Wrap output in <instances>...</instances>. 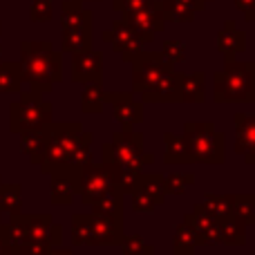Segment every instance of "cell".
I'll return each mask as SVG.
<instances>
[{"mask_svg":"<svg viewBox=\"0 0 255 255\" xmlns=\"http://www.w3.org/2000/svg\"><path fill=\"white\" fill-rule=\"evenodd\" d=\"M18 63L25 88L31 92L47 94L63 81V54L49 40H22Z\"/></svg>","mask_w":255,"mask_h":255,"instance_id":"6da1fadb","label":"cell"},{"mask_svg":"<svg viewBox=\"0 0 255 255\" xmlns=\"http://www.w3.org/2000/svg\"><path fill=\"white\" fill-rule=\"evenodd\" d=\"M54 106L38 92H22L18 101L11 103L9 110V128L13 134H22L29 130H47L54 124Z\"/></svg>","mask_w":255,"mask_h":255,"instance_id":"7a4b0ae2","label":"cell"},{"mask_svg":"<svg viewBox=\"0 0 255 255\" xmlns=\"http://www.w3.org/2000/svg\"><path fill=\"white\" fill-rule=\"evenodd\" d=\"M81 134H83V126L79 121H63V124L49 126V141H47V152L43 157L40 170L45 175H54V172H63L70 166L72 152H74L76 143H79Z\"/></svg>","mask_w":255,"mask_h":255,"instance_id":"3957f363","label":"cell"},{"mask_svg":"<svg viewBox=\"0 0 255 255\" xmlns=\"http://www.w3.org/2000/svg\"><path fill=\"white\" fill-rule=\"evenodd\" d=\"M103 163L106 166H124L139 170L152 161V154H143V134L132 130H121L112 134L110 143H103Z\"/></svg>","mask_w":255,"mask_h":255,"instance_id":"277c9868","label":"cell"},{"mask_svg":"<svg viewBox=\"0 0 255 255\" xmlns=\"http://www.w3.org/2000/svg\"><path fill=\"white\" fill-rule=\"evenodd\" d=\"M170 63L161 56V54H150V52H141L139 56L132 61V90L141 97L150 92L163 76L170 70Z\"/></svg>","mask_w":255,"mask_h":255,"instance_id":"5b68a950","label":"cell"},{"mask_svg":"<svg viewBox=\"0 0 255 255\" xmlns=\"http://www.w3.org/2000/svg\"><path fill=\"white\" fill-rule=\"evenodd\" d=\"M76 190L81 195V202L92 206L97 199H101L103 195H108L112 190V177L110 168L106 163H94L90 161L88 166H83L76 175Z\"/></svg>","mask_w":255,"mask_h":255,"instance_id":"8992f818","label":"cell"},{"mask_svg":"<svg viewBox=\"0 0 255 255\" xmlns=\"http://www.w3.org/2000/svg\"><path fill=\"white\" fill-rule=\"evenodd\" d=\"M101 38L106 40V43H110L112 49H115L124 61L132 63L141 52H143V49H141L143 47V40L139 38V34H136L126 20H115L110 29L103 31Z\"/></svg>","mask_w":255,"mask_h":255,"instance_id":"52a82bcc","label":"cell"},{"mask_svg":"<svg viewBox=\"0 0 255 255\" xmlns=\"http://www.w3.org/2000/svg\"><path fill=\"white\" fill-rule=\"evenodd\" d=\"M108 106L124 130H132V126L143 119V103L136 101L132 92H108Z\"/></svg>","mask_w":255,"mask_h":255,"instance_id":"ba28073f","label":"cell"},{"mask_svg":"<svg viewBox=\"0 0 255 255\" xmlns=\"http://www.w3.org/2000/svg\"><path fill=\"white\" fill-rule=\"evenodd\" d=\"M27 226V238L34 242H43L47 247H61L63 226L54 222L52 215H22Z\"/></svg>","mask_w":255,"mask_h":255,"instance_id":"9c48e42d","label":"cell"},{"mask_svg":"<svg viewBox=\"0 0 255 255\" xmlns=\"http://www.w3.org/2000/svg\"><path fill=\"white\" fill-rule=\"evenodd\" d=\"M124 20L139 34V38L143 40V43H148V40H152V36L157 34V31H161L166 18H163L159 2H152L150 7L141 9V11L128 13V16H124Z\"/></svg>","mask_w":255,"mask_h":255,"instance_id":"30bf717a","label":"cell"},{"mask_svg":"<svg viewBox=\"0 0 255 255\" xmlns=\"http://www.w3.org/2000/svg\"><path fill=\"white\" fill-rule=\"evenodd\" d=\"M103 76V56L101 52H83L72 56V81L74 83H83V85H92V83H101Z\"/></svg>","mask_w":255,"mask_h":255,"instance_id":"8fae6325","label":"cell"},{"mask_svg":"<svg viewBox=\"0 0 255 255\" xmlns=\"http://www.w3.org/2000/svg\"><path fill=\"white\" fill-rule=\"evenodd\" d=\"M58 25H61V31H74V29H83V27H92V11L83 7L81 0H63Z\"/></svg>","mask_w":255,"mask_h":255,"instance_id":"7c38bea8","label":"cell"},{"mask_svg":"<svg viewBox=\"0 0 255 255\" xmlns=\"http://www.w3.org/2000/svg\"><path fill=\"white\" fill-rule=\"evenodd\" d=\"M121 240H124L121 220L92 215V242L90 244H94V247H101V244H121Z\"/></svg>","mask_w":255,"mask_h":255,"instance_id":"4fadbf2b","label":"cell"},{"mask_svg":"<svg viewBox=\"0 0 255 255\" xmlns=\"http://www.w3.org/2000/svg\"><path fill=\"white\" fill-rule=\"evenodd\" d=\"M20 136V150L22 154H27L34 166H40L43 163V157L47 152V141H49V128L47 130H29L22 132Z\"/></svg>","mask_w":255,"mask_h":255,"instance_id":"5bb4252c","label":"cell"},{"mask_svg":"<svg viewBox=\"0 0 255 255\" xmlns=\"http://www.w3.org/2000/svg\"><path fill=\"white\" fill-rule=\"evenodd\" d=\"M76 175L79 172H70V170H63V172H54L52 175V184H49V195H52V202L54 204H72L74 195L79 193L76 190Z\"/></svg>","mask_w":255,"mask_h":255,"instance_id":"9a60e30c","label":"cell"},{"mask_svg":"<svg viewBox=\"0 0 255 255\" xmlns=\"http://www.w3.org/2000/svg\"><path fill=\"white\" fill-rule=\"evenodd\" d=\"M94 43V29L92 27H83V29L74 31H63L61 34V52H67L72 56L76 54L90 52Z\"/></svg>","mask_w":255,"mask_h":255,"instance_id":"2e32d148","label":"cell"},{"mask_svg":"<svg viewBox=\"0 0 255 255\" xmlns=\"http://www.w3.org/2000/svg\"><path fill=\"white\" fill-rule=\"evenodd\" d=\"M20 63L0 61V94H22L25 92Z\"/></svg>","mask_w":255,"mask_h":255,"instance_id":"e0dca14e","label":"cell"},{"mask_svg":"<svg viewBox=\"0 0 255 255\" xmlns=\"http://www.w3.org/2000/svg\"><path fill=\"white\" fill-rule=\"evenodd\" d=\"M108 103V92L103 90L101 83L85 85L83 94H81V110L85 115H99L103 110V106Z\"/></svg>","mask_w":255,"mask_h":255,"instance_id":"ac0fdd59","label":"cell"},{"mask_svg":"<svg viewBox=\"0 0 255 255\" xmlns=\"http://www.w3.org/2000/svg\"><path fill=\"white\" fill-rule=\"evenodd\" d=\"M121 190H117L112 186V190L108 195H103L101 199L92 204V215H101V217H115V220H121V213H124V206H121Z\"/></svg>","mask_w":255,"mask_h":255,"instance_id":"d6986e66","label":"cell"},{"mask_svg":"<svg viewBox=\"0 0 255 255\" xmlns=\"http://www.w3.org/2000/svg\"><path fill=\"white\" fill-rule=\"evenodd\" d=\"M22 208V186L20 184H2L0 188V213L20 215Z\"/></svg>","mask_w":255,"mask_h":255,"instance_id":"ffe728a7","label":"cell"},{"mask_svg":"<svg viewBox=\"0 0 255 255\" xmlns=\"http://www.w3.org/2000/svg\"><path fill=\"white\" fill-rule=\"evenodd\" d=\"M92 141H94V134L92 132H85L81 134L79 143H76L74 152H72V159H70V166H67V170L70 172H79L83 166H88L90 161H92Z\"/></svg>","mask_w":255,"mask_h":255,"instance_id":"44dd1931","label":"cell"},{"mask_svg":"<svg viewBox=\"0 0 255 255\" xmlns=\"http://www.w3.org/2000/svg\"><path fill=\"white\" fill-rule=\"evenodd\" d=\"M110 168V177H112V186L121 193H132L136 188L141 179L139 170H132V168H124V166H108Z\"/></svg>","mask_w":255,"mask_h":255,"instance_id":"7402d4cb","label":"cell"},{"mask_svg":"<svg viewBox=\"0 0 255 255\" xmlns=\"http://www.w3.org/2000/svg\"><path fill=\"white\" fill-rule=\"evenodd\" d=\"M72 242L74 244H90L92 242V213H74L72 215Z\"/></svg>","mask_w":255,"mask_h":255,"instance_id":"603a6c76","label":"cell"},{"mask_svg":"<svg viewBox=\"0 0 255 255\" xmlns=\"http://www.w3.org/2000/svg\"><path fill=\"white\" fill-rule=\"evenodd\" d=\"M4 233H7V240L11 247H20L22 242H27V226H25V217L20 215H11L9 222H4Z\"/></svg>","mask_w":255,"mask_h":255,"instance_id":"cb8c5ba5","label":"cell"},{"mask_svg":"<svg viewBox=\"0 0 255 255\" xmlns=\"http://www.w3.org/2000/svg\"><path fill=\"white\" fill-rule=\"evenodd\" d=\"M202 97V76L179 74V101H199Z\"/></svg>","mask_w":255,"mask_h":255,"instance_id":"d4e9b609","label":"cell"},{"mask_svg":"<svg viewBox=\"0 0 255 255\" xmlns=\"http://www.w3.org/2000/svg\"><path fill=\"white\" fill-rule=\"evenodd\" d=\"M54 2L52 0H31L29 4V20L31 22H52Z\"/></svg>","mask_w":255,"mask_h":255,"instance_id":"484cf974","label":"cell"},{"mask_svg":"<svg viewBox=\"0 0 255 255\" xmlns=\"http://www.w3.org/2000/svg\"><path fill=\"white\" fill-rule=\"evenodd\" d=\"M186 145L184 139H177L175 134H166V161L175 163V161H186Z\"/></svg>","mask_w":255,"mask_h":255,"instance_id":"4316f807","label":"cell"},{"mask_svg":"<svg viewBox=\"0 0 255 255\" xmlns=\"http://www.w3.org/2000/svg\"><path fill=\"white\" fill-rule=\"evenodd\" d=\"M121 249H124L128 255H145V253H152V249L145 247L143 238H139V235H124V240H121Z\"/></svg>","mask_w":255,"mask_h":255,"instance_id":"83f0119b","label":"cell"},{"mask_svg":"<svg viewBox=\"0 0 255 255\" xmlns=\"http://www.w3.org/2000/svg\"><path fill=\"white\" fill-rule=\"evenodd\" d=\"M154 0H112V9H115L117 13H134V11H141V9L150 7Z\"/></svg>","mask_w":255,"mask_h":255,"instance_id":"f1b7e54d","label":"cell"},{"mask_svg":"<svg viewBox=\"0 0 255 255\" xmlns=\"http://www.w3.org/2000/svg\"><path fill=\"white\" fill-rule=\"evenodd\" d=\"M16 249H18V253L20 255H47L52 247H47V244H43V242L27 240V242H22L20 247H16Z\"/></svg>","mask_w":255,"mask_h":255,"instance_id":"f546056e","label":"cell"},{"mask_svg":"<svg viewBox=\"0 0 255 255\" xmlns=\"http://www.w3.org/2000/svg\"><path fill=\"white\" fill-rule=\"evenodd\" d=\"M161 56L172 65V63H177V61H181V58H184V47H181V43L168 40V43L163 45V54H161Z\"/></svg>","mask_w":255,"mask_h":255,"instance_id":"4dcf8cb0","label":"cell"},{"mask_svg":"<svg viewBox=\"0 0 255 255\" xmlns=\"http://www.w3.org/2000/svg\"><path fill=\"white\" fill-rule=\"evenodd\" d=\"M47 255H76V253L70 251V249H63V247H52Z\"/></svg>","mask_w":255,"mask_h":255,"instance_id":"1f68e13d","label":"cell"},{"mask_svg":"<svg viewBox=\"0 0 255 255\" xmlns=\"http://www.w3.org/2000/svg\"><path fill=\"white\" fill-rule=\"evenodd\" d=\"M7 244H9V240H7V233H4V224H2V226H0V251H2Z\"/></svg>","mask_w":255,"mask_h":255,"instance_id":"d6a6232c","label":"cell"},{"mask_svg":"<svg viewBox=\"0 0 255 255\" xmlns=\"http://www.w3.org/2000/svg\"><path fill=\"white\" fill-rule=\"evenodd\" d=\"M0 255H20V253H18V249H16V247H11V244H7V247H4L2 251H0Z\"/></svg>","mask_w":255,"mask_h":255,"instance_id":"836d02e7","label":"cell"},{"mask_svg":"<svg viewBox=\"0 0 255 255\" xmlns=\"http://www.w3.org/2000/svg\"><path fill=\"white\" fill-rule=\"evenodd\" d=\"M81 2H99V0H81Z\"/></svg>","mask_w":255,"mask_h":255,"instance_id":"e575fe53","label":"cell"},{"mask_svg":"<svg viewBox=\"0 0 255 255\" xmlns=\"http://www.w3.org/2000/svg\"><path fill=\"white\" fill-rule=\"evenodd\" d=\"M0 31H2V22H0ZM0 54H2V47H0Z\"/></svg>","mask_w":255,"mask_h":255,"instance_id":"d590c367","label":"cell"},{"mask_svg":"<svg viewBox=\"0 0 255 255\" xmlns=\"http://www.w3.org/2000/svg\"><path fill=\"white\" fill-rule=\"evenodd\" d=\"M0 188H2V179H0Z\"/></svg>","mask_w":255,"mask_h":255,"instance_id":"8d00e7d4","label":"cell"}]
</instances>
